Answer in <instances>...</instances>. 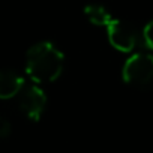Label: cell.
<instances>
[{
	"mask_svg": "<svg viewBox=\"0 0 153 153\" xmlns=\"http://www.w3.org/2000/svg\"><path fill=\"white\" fill-rule=\"evenodd\" d=\"M24 87V78L14 71H0V99H11L18 96Z\"/></svg>",
	"mask_w": 153,
	"mask_h": 153,
	"instance_id": "5b68a950",
	"label": "cell"
},
{
	"mask_svg": "<svg viewBox=\"0 0 153 153\" xmlns=\"http://www.w3.org/2000/svg\"><path fill=\"white\" fill-rule=\"evenodd\" d=\"M107 32H108V41L116 50L122 53H131L137 47L138 33L129 23L120 20H111L110 24L107 26Z\"/></svg>",
	"mask_w": 153,
	"mask_h": 153,
	"instance_id": "277c9868",
	"label": "cell"
},
{
	"mask_svg": "<svg viewBox=\"0 0 153 153\" xmlns=\"http://www.w3.org/2000/svg\"><path fill=\"white\" fill-rule=\"evenodd\" d=\"M65 68L63 53L51 42L35 44L26 54V74L33 83H53Z\"/></svg>",
	"mask_w": 153,
	"mask_h": 153,
	"instance_id": "6da1fadb",
	"label": "cell"
},
{
	"mask_svg": "<svg viewBox=\"0 0 153 153\" xmlns=\"http://www.w3.org/2000/svg\"><path fill=\"white\" fill-rule=\"evenodd\" d=\"M123 81L131 87L146 90L153 87V54L138 53L129 57L122 71Z\"/></svg>",
	"mask_w": 153,
	"mask_h": 153,
	"instance_id": "7a4b0ae2",
	"label": "cell"
},
{
	"mask_svg": "<svg viewBox=\"0 0 153 153\" xmlns=\"http://www.w3.org/2000/svg\"><path fill=\"white\" fill-rule=\"evenodd\" d=\"M84 14L87 17V20L95 24V26H102V27H107L110 24V21L113 20L110 12L102 6V5H98V3H92V5H87L84 8Z\"/></svg>",
	"mask_w": 153,
	"mask_h": 153,
	"instance_id": "8992f818",
	"label": "cell"
},
{
	"mask_svg": "<svg viewBox=\"0 0 153 153\" xmlns=\"http://www.w3.org/2000/svg\"><path fill=\"white\" fill-rule=\"evenodd\" d=\"M11 131H12V126L9 123L8 119H5L3 116H0V140H5L11 135Z\"/></svg>",
	"mask_w": 153,
	"mask_h": 153,
	"instance_id": "ba28073f",
	"label": "cell"
},
{
	"mask_svg": "<svg viewBox=\"0 0 153 153\" xmlns=\"http://www.w3.org/2000/svg\"><path fill=\"white\" fill-rule=\"evenodd\" d=\"M18 107L29 120L38 122L47 108V95L38 86L24 84L18 93Z\"/></svg>",
	"mask_w": 153,
	"mask_h": 153,
	"instance_id": "3957f363",
	"label": "cell"
},
{
	"mask_svg": "<svg viewBox=\"0 0 153 153\" xmlns=\"http://www.w3.org/2000/svg\"><path fill=\"white\" fill-rule=\"evenodd\" d=\"M141 36H143L144 45H146L147 48L153 50V21H150V23H147V24L144 26Z\"/></svg>",
	"mask_w": 153,
	"mask_h": 153,
	"instance_id": "52a82bcc",
	"label": "cell"
}]
</instances>
